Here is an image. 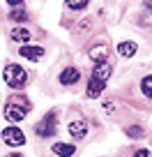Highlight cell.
I'll return each instance as SVG.
<instances>
[{"instance_id":"9a60e30c","label":"cell","mask_w":152,"mask_h":157,"mask_svg":"<svg viewBox=\"0 0 152 157\" xmlns=\"http://www.w3.org/2000/svg\"><path fill=\"white\" fill-rule=\"evenodd\" d=\"M65 2H67V7H69V10H74V12L85 10V7H88V0H65Z\"/></svg>"},{"instance_id":"30bf717a","label":"cell","mask_w":152,"mask_h":157,"mask_svg":"<svg viewBox=\"0 0 152 157\" xmlns=\"http://www.w3.org/2000/svg\"><path fill=\"white\" fill-rule=\"evenodd\" d=\"M51 150H53L58 157H72L74 152H76V148H74L72 143H53Z\"/></svg>"},{"instance_id":"ffe728a7","label":"cell","mask_w":152,"mask_h":157,"mask_svg":"<svg viewBox=\"0 0 152 157\" xmlns=\"http://www.w3.org/2000/svg\"><path fill=\"white\" fill-rule=\"evenodd\" d=\"M7 2H9V5H21L23 0H7Z\"/></svg>"},{"instance_id":"6da1fadb","label":"cell","mask_w":152,"mask_h":157,"mask_svg":"<svg viewBox=\"0 0 152 157\" xmlns=\"http://www.w3.org/2000/svg\"><path fill=\"white\" fill-rule=\"evenodd\" d=\"M28 111H30V102L25 97H21V95L9 97L7 104H5V118L9 123H21V120L28 116Z\"/></svg>"},{"instance_id":"e0dca14e","label":"cell","mask_w":152,"mask_h":157,"mask_svg":"<svg viewBox=\"0 0 152 157\" xmlns=\"http://www.w3.org/2000/svg\"><path fill=\"white\" fill-rule=\"evenodd\" d=\"M150 83H152V78H150V76L143 78V95H145V97H150V93H152V90H150Z\"/></svg>"},{"instance_id":"8992f818","label":"cell","mask_w":152,"mask_h":157,"mask_svg":"<svg viewBox=\"0 0 152 157\" xmlns=\"http://www.w3.org/2000/svg\"><path fill=\"white\" fill-rule=\"evenodd\" d=\"M79 78H81V72L76 67H67L60 72V83L62 86H74V83H79Z\"/></svg>"},{"instance_id":"7a4b0ae2","label":"cell","mask_w":152,"mask_h":157,"mask_svg":"<svg viewBox=\"0 0 152 157\" xmlns=\"http://www.w3.org/2000/svg\"><path fill=\"white\" fill-rule=\"evenodd\" d=\"M2 78H5V83L9 86V88L19 90V88H23V86L28 83V72H25L21 65L9 63V65L5 67V72H2Z\"/></svg>"},{"instance_id":"7c38bea8","label":"cell","mask_w":152,"mask_h":157,"mask_svg":"<svg viewBox=\"0 0 152 157\" xmlns=\"http://www.w3.org/2000/svg\"><path fill=\"white\" fill-rule=\"evenodd\" d=\"M88 56L95 60V63H106V58H108V49H106V46H102V44H99V46H92Z\"/></svg>"},{"instance_id":"d6986e66","label":"cell","mask_w":152,"mask_h":157,"mask_svg":"<svg viewBox=\"0 0 152 157\" xmlns=\"http://www.w3.org/2000/svg\"><path fill=\"white\" fill-rule=\"evenodd\" d=\"M104 109H106V113H113V111H115V104H113V102H106V104H104Z\"/></svg>"},{"instance_id":"8fae6325","label":"cell","mask_w":152,"mask_h":157,"mask_svg":"<svg viewBox=\"0 0 152 157\" xmlns=\"http://www.w3.org/2000/svg\"><path fill=\"white\" fill-rule=\"evenodd\" d=\"M136 51H138L136 42H120V44H118V53L122 56V58H132Z\"/></svg>"},{"instance_id":"52a82bcc","label":"cell","mask_w":152,"mask_h":157,"mask_svg":"<svg viewBox=\"0 0 152 157\" xmlns=\"http://www.w3.org/2000/svg\"><path fill=\"white\" fill-rule=\"evenodd\" d=\"M67 129H69V134H72L74 139H83L85 134H88V125H85V120H72Z\"/></svg>"},{"instance_id":"277c9868","label":"cell","mask_w":152,"mask_h":157,"mask_svg":"<svg viewBox=\"0 0 152 157\" xmlns=\"http://www.w3.org/2000/svg\"><path fill=\"white\" fill-rule=\"evenodd\" d=\"M2 141H5L7 146H12V148H19V146L25 143V134L21 132L19 127H5L2 129Z\"/></svg>"},{"instance_id":"4fadbf2b","label":"cell","mask_w":152,"mask_h":157,"mask_svg":"<svg viewBox=\"0 0 152 157\" xmlns=\"http://www.w3.org/2000/svg\"><path fill=\"white\" fill-rule=\"evenodd\" d=\"M30 30L28 28H14L12 30V42H30Z\"/></svg>"},{"instance_id":"5bb4252c","label":"cell","mask_w":152,"mask_h":157,"mask_svg":"<svg viewBox=\"0 0 152 157\" xmlns=\"http://www.w3.org/2000/svg\"><path fill=\"white\" fill-rule=\"evenodd\" d=\"M28 12H25V10H12L9 12V19L12 21H16V23H23V21H28Z\"/></svg>"},{"instance_id":"2e32d148","label":"cell","mask_w":152,"mask_h":157,"mask_svg":"<svg viewBox=\"0 0 152 157\" xmlns=\"http://www.w3.org/2000/svg\"><path fill=\"white\" fill-rule=\"evenodd\" d=\"M127 134H129L132 139H138V136H143V134H145V129L138 127V125H132V127H127Z\"/></svg>"},{"instance_id":"3957f363","label":"cell","mask_w":152,"mask_h":157,"mask_svg":"<svg viewBox=\"0 0 152 157\" xmlns=\"http://www.w3.org/2000/svg\"><path fill=\"white\" fill-rule=\"evenodd\" d=\"M35 132H37V136L42 139H49L55 134V113H49V116H44L39 120V123L35 125Z\"/></svg>"},{"instance_id":"ac0fdd59","label":"cell","mask_w":152,"mask_h":157,"mask_svg":"<svg viewBox=\"0 0 152 157\" xmlns=\"http://www.w3.org/2000/svg\"><path fill=\"white\" fill-rule=\"evenodd\" d=\"M134 157H150V150H147V148H141V150H136Z\"/></svg>"},{"instance_id":"5b68a950","label":"cell","mask_w":152,"mask_h":157,"mask_svg":"<svg viewBox=\"0 0 152 157\" xmlns=\"http://www.w3.org/2000/svg\"><path fill=\"white\" fill-rule=\"evenodd\" d=\"M19 53L23 56V58H28V60H32V63H37V60H42L44 58V46H30V44H25V46H21L19 49Z\"/></svg>"},{"instance_id":"9c48e42d","label":"cell","mask_w":152,"mask_h":157,"mask_svg":"<svg viewBox=\"0 0 152 157\" xmlns=\"http://www.w3.org/2000/svg\"><path fill=\"white\" fill-rule=\"evenodd\" d=\"M104 81H99V78H95V76H90V81H88V97H99V95L104 93Z\"/></svg>"},{"instance_id":"ba28073f","label":"cell","mask_w":152,"mask_h":157,"mask_svg":"<svg viewBox=\"0 0 152 157\" xmlns=\"http://www.w3.org/2000/svg\"><path fill=\"white\" fill-rule=\"evenodd\" d=\"M111 72H113V69H111V65H108V63H97V65H95L92 76L106 83V81H108V76H111Z\"/></svg>"}]
</instances>
